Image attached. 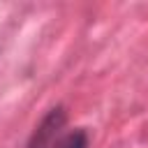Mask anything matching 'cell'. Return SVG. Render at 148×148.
Masks as SVG:
<instances>
[{
	"label": "cell",
	"instance_id": "6da1fadb",
	"mask_svg": "<svg viewBox=\"0 0 148 148\" xmlns=\"http://www.w3.org/2000/svg\"><path fill=\"white\" fill-rule=\"evenodd\" d=\"M65 125V111L62 106H56L51 109L44 120L35 127L30 141H28V148H53L56 139H58V130Z\"/></svg>",
	"mask_w": 148,
	"mask_h": 148
},
{
	"label": "cell",
	"instance_id": "7a4b0ae2",
	"mask_svg": "<svg viewBox=\"0 0 148 148\" xmlns=\"http://www.w3.org/2000/svg\"><path fill=\"white\" fill-rule=\"evenodd\" d=\"M88 146H90V141H88V132L83 127L58 136L56 143H53V148H88Z\"/></svg>",
	"mask_w": 148,
	"mask_h": 148
}]
</instances>
